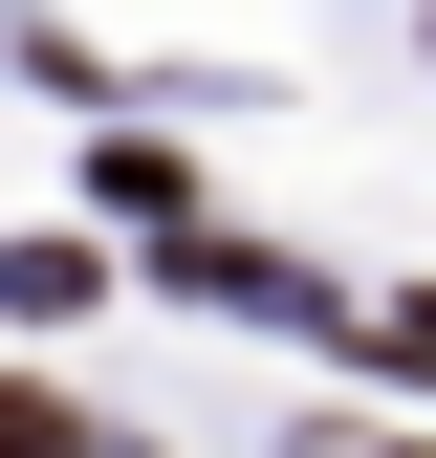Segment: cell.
I'll return each instance as SVG.
<instances>
[{
    "label": "cell",
    "instance_id": "obj_1",
    "mask_svg": "<svg viewBox=\"0 0 436 458\" xmlns=\"http://www.w3.org/2000/svg\"><path fill=\"white\" fill-rule=\"evenodd\" d=\"M175 284H197V306H284V327H306V262H262V241H175Z\"/></svg>",
    "mask_w": 436,
    "mask_h": 458
},
{
    "label": "cell",
    "instance_id": "obj_2",
    "mask_svg": "<svg viewBox=\"0 0 436 458\" xmlns=\"http://www.w3.org/2000/svg\"><path fill=\"white\" fill-rule=\"evenodd\" d=\"M88 284H109L88 241H22V262H0V306H22V327H88Z\"/></svg>",
    "mask_w": 436,
    "mask_h": 458
},
{
    "label": "cell",
    "instance_id": "obj_3",
    "mask_svg": "<svg viewBox=\"0 0 436 458\" xmlns=\"http://www.w3.org/2000/svg\"><path fill=\"white\" fill-rule=\"evenodd\" d=\"M0 458H109V437L66 415V393H22V371H0Z\"/></svg>",
    "mask_w": 436,
    "mask_h": 458
},
{
    "label": "cell",
    "instance_id": "obj_4",
    "mask_svg": "<svg viewBox=\"0 0 436 458\" xmlns=\"http://www.w3.org/2000/svg\"><path fill=\"white\" fill-rule=\"evenodd\" d=\"M371 371H393V393H436V284H393V306H371Z\"/></svg>",
    "mask_w": 436,
    "mask_h": 458
}]
</instances>
